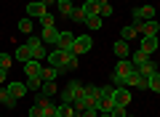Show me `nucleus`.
Wrapping results in <instances>:
<instances>
[{"instance_id":"1","label":"nucleus","mask_w":160,"mask_h":117,"mask_svg":"<svg viewBox=\"0 0 160 117\" xmlns=\"http://www.w3.org/2000/svg\"><path fill=\"white\" fill-rule=\"evenodd\" d=\"M133 27H136V32L142 35V37H158L160 32V22L158 19H149V22H139V19H133Z\"/></svg>"},{"instance_id":"2","label":"nucleus","mask_w":160,"mask_h":117,"mask_svg":"<svg viewBox=\"0 0 160 117\" xmlns=\"http://www.w3.org/2000/svg\"><path fill=\"white\" fill-rule=\"evenodd\" d=\"M115 85H102V90H99V99H96V109L99 112H109L115 106V96H112Z\"/></svg>"},{"instance_id":"3","label":"nucleus","mask_w":160,"mask_h":117,"mask_svg":"<svg viewBox=\"0 0 160 117\" xmlns=\"http://www.w3.org/2000/svg\"><path fill=\"white\" fill-rule=\"evenodd\" d=\"M83 88H86V85H80V80H69L67 85H64V90H62V96H59V104H72L75 99H78L80 93H83Z\"/></svg>"},{"instance_id":"4","label":"nucleus","mask_w":160,"mask_h":117,"mask_svg":"<svg viewBox=\"0 0 160 117\" xmlns=\"http://www.w3.org/2000/svg\"><path fill=\"white\" fill-rule=\"evenodd\" d=\"M91 48H93V37H91V35H80V37H75L72 53L75 56H83V53H88Z\"/></svg>"},{"instance_id":"5","label":"nucleus","mask_w":160,"mask_h":117,"mask_svg":"<svg viewBox=\"0 0 160 117\" xmlns=\"http://www.w3.org/2000/svg\"><path fill=\"white\" fill-rule=\"evenodd\" d=\"M112 96H115V104L118 106H128L131 104V88H128V85H118V88L112 90Z\"/></svg>"},{"instance_id":"6","label":"nucleus","mask_w":160,"mask_h":117,"mask_svg":"<svg viewBox=\"0 0 160 117\" xmlns=\"http://www.w3.org/2000/svg\"><path fill=\"white\" fill-rule=\"evenodd\" d=\"M27 45H29V51H32V59H35V61L46 59V45H43V40H38V37H29V40H27Z\"/></svg>"},{"instance_id":"7","label":"nucleus","mask_w":160,"mask_h":117,"mask_svg":"<svg viewBox=\"0 0 160 117\" xmlns=\"http://www.w3.org/2000/svg\"><path fill=\"white\" fill-rule=\"evenodd\" d=\"M131 16L139 22H149V19H155V6H136Z\"/></svg>"},{"instance_id":"8","label":"nucleus","mask_w":160,"mask_h":117,"mask_svg":"<svg viewBox=\"0 0 160 117\" xmlns=\"http://www.w3.org/2000/svg\"><path fill=\"white\" fill-rule=\"evenodd\" d=\"M126 85H128V88H142V90H147V77H142V75L133 69V72L126 77Z\"/></svg>"},{"instance_id":"9","label":"nucleus","mask_w":160,"mask_h":117,"mask_svg":"<svg viewBox=\"0 0 160 117\" xmlns=\"http://www.w3.org/2000/svg\"><path fill=\"white\" fill-rule=\"evenodd\" d=\"M75 37H78V35H72V32H59V43H56V48H59V51H72Z\"/></svg>"},{"instance_id":"10","label":"nucleus","mask_w":160,"mask_h":117,"mask_svg":"<svg viewBox=\"0 0 160 117\" xmlns=\"http://www.w3.org/2000/svg\"><path fill=\"white\" fill-rule=\"evenodd\" d=\"M142 43H139V51H144L147 56H152L155 51L160 48V43H158V37H139Z\"/></svg>"},{"instance_id":"11","label":"nucleus","mask_w":160,"mask_h":117,"mask_svg":"<svg viewBox=\"0 0 160 117\" xmlns=\"http://www.w3.org/2000/svg\"><path fill=\"white\" fill-rule=\"evenodd\" d=\"M24 75H27V77H40V80H43V64L35 61V59L27 61V64H24Z\"/></svg>"},{"instance_id":"12","label":"nucleus","mask_w":160,"mask_h":117,"mask_svg":"<svg viewBox=\"0 0 160 117\" xmlns=\"http://www.w3.org/2000/svg\"><path fill=\"white\" fill-rule=\"evenodd\" d=\"M46 8H48V6H43V3H38V0H32V3H27V16H29V19H40L43 13H48Z\"/></svg>"},{"instance_id":"13","label":"nucleus","mask_w":160,"mask_h":117,"mask_svg":"<svg viewBox=\"0 0 160 117\" xmlns=\"http://www.w3.org/2000/svg\"><path fill=\"white\" fill-rule=\"evenodd\" d=\"M6 88H8V93H11L13 99H16V101L22 99L24 93H27V83H19V80H13V83H8Z\"/></svg>"},{"instance_id":"14","label":"nucleus","mask_w":160,"mask_h":117,"mask_svg":"<svg viewBox=\"0 0 160 117\" xmlns=\"http://www.w3.org/2000/svg\"><path fill=\"white\" fill-rule=\"evenodd\" d=\"M136 72L142 75V77H147V80H149V77H152L155 72H158V64H155V59H147V61H144L142 67L136 69Z\"/></svg>"},{"instance_id":"15","label":"nucleus","mask_w":160,"mask_h":117,"mask_svg":"<svg viewBox=\"0 0 160 117\" xmlns=\"http://www.w3.org/2000/svg\"><path fill=\"white\" fill-rule=\"evenodd\" d=\"M40 40H43V45H46V43H48V45H56V43H59V29H56V27H46Z\"/></svg>"},{"instance_id":"16","label":"nucleus","mask_w":160,"mask_h":117,"mask_svg":"<svg viewBox=\"0 0 160 117\" xmlns=\"http://www.w3.org/2000/svg\"><path fill=\"white\" fill-rule=\"evenodd\" d=\"M112 51H115V56H118V59H128V56H131V48H128L126 40H118V43L112 45Z\"/></svg>"},{"instance_id":"17","label":"nucleus","mask_w":160,"mask_h":117,"mask_svg":"<svg viewBox=\"0 0 160 117\" xmlns=\"http://www.w3.org/2000/svg\"><path fill=\"white\" fill-rule=\"evenodd\" d=\"M0 104L6 106V109H16V99L8 93V88H0Z\"/></svg>"},{"instance_id":"18","label":"nucleus","mask_w":160,"mask_h":117,"mask_svg":"<svg viewBox=\"0 0 160 117\" xmlns=\"http://www.w3.org/2000/svg\"><path fill=\"white\" fill-rule=\"evenodd\" d=\"M16 61H22V64L32 61V51H29V45H27V43H24V45H19V48H16Z\"/></svg>"},{"instance_id":"19","label":"nucleus","mask_w":160,"mask_h":117,"mask_svg":"<svg viewBox=\"0 0 160 117\" xmlns=\"http://www.w3.org/2000/svg\"><path fill=\"white\" fill-rule=\"evenodd\" d=\"M80 8H83V13H86V16H99L96 0H83V3H80Z\"/></svg>"},{"instance_id":"20","label":"nucleus","mask_w":160,"mask_h":117,"mask_svg":"<svg viewBox=\"0 0 160 117\" xmlns=\"http://www.w3.org/2000/svg\"><path fill=\"white\" fill-rule=\"evenodd\" d=\"M38 93H40V96H46V99H51V96L56 93V83H51V80H43V85H40Z\"/></svg>"},{"instance_id":"21","label":"nucleus","mask_w":160,"mask_h":117,"mask_svg":"<svg viewBox=\"0 0 160 117\" xmlns=\"http://www.w3.org/2000/svg\"><path fill=\"white\" fill-rule=\"evenodd\" d=\"M128 59H131L133 69H139V67H142V64H144V61H147V59H149V56L144 53V51H136V53H131V56H128Z\"/></svg>"},{"instance_id":"22","label":"nucleus","mask_w":160,"mask_h":117,"mask_svg":"<svg viewBox=\"0 0 160 117\" xmlns=\"http://www.w3.org/2000/svg\"><path fill=\"white\" fill-rule=\"evenodd\" d=\"M136 27H133V24H126V27H123V29H120V40H126V43H128V40H133V37H136Z\"/></svg>"},{"instance_id":"23","label":"nucleus","mask_w":160,"mask_h":117,"mask_svg":"<svg viewBox=\"0 0 160 117\" xmlns=\"http://www.w3.org/2000/svg\"><path fill=\"white\" fill-rule=\"evenodd\" d=\"M43 117H59V106L53 104L51 99H48L46 104H43Z\"/></svg>"},{"instance_id":"24","label":"nucleus","mask_w":160,"mask_h":117,"mask_svg":"<svg viewBox=\"0 0 160 117\" xmlns=\"http://www.w3.org/2000/svg\"><path fill=\"white\" fill-rule=\"evenodd\" d=\"M56 8H59L62 16H72V11H75V6H72V3H67V0H56Z\"/></svg>"},{"instance_id":"25","label":"nucleus","mask_w":160,"mask_h":117,"mask_svg":"<svg viewBox=\"0 0 160 117\" xmlns=\"http://www.w3.org/2000/svg\"><path fill=\"white\" fill-rule=\"evenodd\" d=\"M86 24L88 29H93V32H96V29H102V16H86Z\"/></svg>"},{"instance_id":"26","label":"nucleus","mask_w":160,"mask_h":117,"mask_svg":"<svg viewBox=\"0 0 160 117\" xmlns=\"http://www.w3.org/2000/svg\"><path fill=\"white\" fill-rule=\"evenodd\" d=\"M59 75L62 72H59L56 67H43V80H51L53 83V80H59Z\"/></svg>"},{"instance_id":"27","label":"nucleus","mask_w":160,"mask_h":117,"mask_svg":"<svg viewBox=\"0 0 160 117\" xmlns=\"http://www.w3.org/2000/svg\"><path fill=\"white\" fill-rule=\"evenodd\" d=\"M38 22H40V27H43V29H46V27H56V16H53V13H43Z\"/></svg>"},{"instance_id":"28","label":"nucleus","mask_w":160,"mask_h":117,"mask_svg":"<svg viewBox=\"0 0 160 117\" xmlns=\"http://www.w3.org/2000/svg\"><path fill=\"white\" fill-rule=\"evenodd\" d=\"M147 90H155V93H160V72H155L152 77L147 80Z\"/></svg>"},{"instance_id":"29","label":"nucleus","mask_w":160,"mask_h":117,"mask_svg":"<svg viewBox=\"0 0 160 117\" xmlns=\"http://www.w3.org/2000/svg\"><path fill=\"white\" fill-rule=\"evenodd\" d=\"M19 32H24V35H29L32 32V19H19Z\"/></svg>"},{"instance_id":"30","label":"nucleus","mask_w":160,"mask_h":117,"mask_svg":"<svg viewBox=\"0 0 160 117\" xmlns=\"http://www.w3.org/2000/svg\"><path fill=\"white\" fill-rule=\"evenodd\" d=\"M72 115H75L72 104H59V117H72Z\"/></svg>"},{"instance_id":"31","label":"nucleus","mask_w":160,"mask_h":117,"mask_svg":"<svg viewBox=\"0 0 160 117\" xmlns=\"http://www.w3.org/2000/svg\"><path fill=\"white\" fill-rule=\"evenodd\" d=\"M40 85H43V80H40V77H27V90H35V93H38Z\"/></svg>"},{"instance_id":"32","label":"nucleus","mask_w":160,"mask_h":117,"mask_svg":"<svg viewBox=\"0 0 160 117\" xmlns=\"http://www.w3.org/2000/svg\"><path fill=\"white\" fill-rule=\"evenodd\" d=\"M11 64H13V56H11V53H3V51H0V67L8 69Z\"/></svg>"},{"instance_id":"33","label":"nucleus","mask_w":160,"mask_h":117,"mask_svg":"<svg viewBox=\"0 0 160 117\" xmlns=\"http://www.w3.org/2000/svg\"><path fill=\"white\" fill-rule=\"evenodd\" d=\"M109 115H112V117H128V112H126V106H118V104H115L112 109H109Z\"/></svg>"},{"instance_id":"34","label":"nucleus","mask_w":160,"mask_h":117,"mask_svg":"<svg viewBox=\"0 0 160 117\" xmlns=\"http://www.w3.org/2000/svg\"><path fill=\"white\" fill-rule=\"evenodd\" d=\"M99 16H112V3H104V6H99Z\"/></svg>"},{"instance_id":"35","label":"nucleus","mask_w":160,"mask_h":117,"mask_svg":"<svg viewBox=\"0 0 160 117\" xmlns=\"http://www.w3.org/2000/svg\"><path fill=\"white\" fill-rule=\"evenodd\" d=\"M69 19H72V22H86V13H83V8H75Z\"/></svg>"},{"instance_id":"36","label":"nucleus","mask_w":160,"mask_h":117,"mask_svg":"<svg viewBox=\"0 0 160 117\" xmlns=\"http://www.w3.org/2000/svg\"><path fill=\"white\" fill-rule=\"evenodd\" d=\"M29 117H43V106H40V104L29 106Z\"/></svg>"},{"instance_id":"37","label":"nucleus","mask_w":160,"mask_h":117,"mask_svg":"<svg viewBox=\"0 0 160 117\" xmlns=\"http://www.w3.org/2000/svg\"><path fill=\"white\" fill-rule=\"evenodd\" d=\"M80 115H83V117H99V109H96V106H91V109H83Z\"/></svg>"},{"instance_id":"38","label":"nucleus","mask_w":160,"mask_h":117,"mask_svg":"<svg viewBox=\"0 0 160 117\" xmlns=\"http://www.w3.org/2000/svg\"><path fill=\"white\" fill-rule=\"evenodd\" d=\"M6 77H8V69H3V67H0V83H3Z\"/></svg>"},{"instance_id":"39","label":"nucleus","mask_w":160,"mask_h":117,"mask_svg":"<svg viewBox=\"0 0 160 117\" xmlns=\"http://www.w3.org/2000/svg\"><path fill=\"white\" fill-rule=\"evenodd\" d=\"M38 3H43V6H53L56 0H38Z\"/></svg>"},{"instance_id":"40","label":"nucleus","mask_w":160,"mask_h":117,"mask_svg":"<svg viewBox=\"0 0 160 117\" xmlns=\"http://www.w3.org/2000/svg\"><path fill=\"white\" fill-rule=\"evenodd\" d=\"M67 3H75V0H67Z\"/></svg>"},{"instance_id":"41","label":"nucleus","mask_w":160,"mask_h":117,"mask_svg":"<svg viewBox=\"0 0 160 117\" xmlns=\"http://www.w3.org/2000/svg\"><path fill=\"white\" fill-rule=\"evenodd\" d=\"M109 3H112V0H109Z\"/></svg>"}]
</instances>
